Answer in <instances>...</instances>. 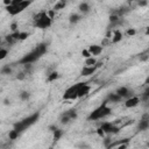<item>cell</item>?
<instances>
[{"mask_svg": "<svg viewBox=\"0 0 149 149\" xmlns=\"http://www.w3.org/2000/svg\"><path fill=\"white\" fill-rule=\"evenodd\" d=\"M48 50V45L47 43L42 42V43H38L31 51H29L28 54H26L20 61L19 63L22 64V65H26V64H33L34 62H36L37 59H40Z\"/></svg>", "mask_w": 149, "mask_h": 149, "instance_id": "cell-1", "label": "cell"}, {"mask_svg": "<svg viewBox=\"0 0 149 149\" xmlns=\"http://www.w3.org/2000/svg\"><path fill=\"white\" fill-rule=\"evenodd\" d=\"M126 34H127L128 36H134V35L136 34V30H135L134 28H129V29H127Z\"/></svg>", "mask_w": 149, "mask_h": 149, "instance_id": "cell-29", "label": "cell"}, {"mask_svg": "<svg viewBox=\"0 0 149 149\" xmlns=\"http://www.w3.org/2000/svg\"><path fill=\"white\" fill-rule=\"evenodd\" d=\"M3 5H5V6H9V5H12V0H3Z\"/></svg>", "mask_w": 149, "mask_h": 149, "instance_id": "cell-34", "label": "cell"}, {"mask_svg": "<svg viewBox=\"0 0 149 149\" xmlns=\"http://www.w3.org/2000/svg\"><path fill=\"white\" fill-rule=\"evenodd\" d=\"M148 128H149V114H144L137 123V129L140 132H144Z\"/></svg>", "mask_w": 149, "mask_h": 149, "instance_id": "cell-9", "label": "cell"}, {"mask_svg": "<svg viewBox=\"0 0 149 149\" xmlns=\"http://www.w3.org/2000/svg\"><path fill=\"white\" fill-rule=\"evenodd\" d=\"M54 1H59V0H54Z\"/></svg>", "mask_w": 149, "mask_h": 149, "instance_id": "cell-37", "label": "cell"}, {"mask_svg": "<svg viewBox=\"0 0 149 149\" xmlns=\"http://www.w3.org/2000/svg\"><path fill=\"white\" fill-rule=\"evenodd\" d=\"M97 63H98V61H97V58H95L94 56H91V57H88V58H85V65H87V66L95 65Z\"/></svg>", "mask_w": 149, "mask_h": 149, "instance_id": "cell-22", "label": "cell"}, {"mask_svg": "<svg viewBox=\"0 0 149 149\" xmlns=\"http://www.w3.org/2000/svg\"><path fill=\"white\" fill-rule=\"evenodd\" d=\"M10 30H12V31H16V30H17V24H16L15 22L10 24Z\"/></svg>", "mask_w": 149, "mask_h": 149, "instance_id": "cell-33", "label": "cell"}, {"mask_svg": "<svg viewBox=\"0 0 149 149\" xmlns=\"http://www.w3.org/2000/svg\"><path fill=\"white\" fill-rule=\"evenodd\" d=\"M140 101H141V99H140L137 95H132V97H129V98L126 99L125 106H126L127 108H133V107H136V106L140 104Z\"/></svg>", "mask_w": 149, "mask_h": 149, "instance_id": "cell-10", "label": "cell"}, {"mask_svg": "<svg viewBox=\"0 0 149 149\" xmlns=\"http://www.w3.org/2000/svg\"><path fill=\"white\" fill-rule=\"evenodd\" d=\"M77 119V111L76 109H69V111H65L64 113L61 114V118H59V121L62 123H70L71 121L76 120Z\"/></svg>", "mask_w": 149, "mask_h": 149, "instance_id": "cell-7", "label": "cell"}, {"mask_svg": "<svg viewBox=\"0 0 149 149\" xmlns=\"http://www.w3.org/2000/svg\"><path fill=\"white\" fill-rule=\"evenodd\" d=\"M100 66V64L99 63H97L95 65H92V66H87V65H85L83 69H81V71H80V74L81 76H91V74H93L95 71H97V69Z\"/></svg>", "mask_w": 149, "mask_h": 149, "instance_id": "cell-11", "label": "cell"}, {"mask_svg": "<svg viewBox=\"0 0 149 149\" xmlns=\"http://www.w3.org/2000/svg\"><path fill=\"white\" fill-rule=\"evenodd\" d=\"M5 40H6V42H7V43H8L9 45H10V44H14V43L16 42V40H15V37L13 36V34H9V35H7Z\"/></svg>", "mask_w": 149, "mask_h": 149, "instance_id": "cell-24", "label": "cell"}, {"mask_svg": "<svg viewBox=\"0 0 149 149\" xmlns=\"http://www.w3.org/2000/svg\"><path fill=\"white\" fill-rule=\"evenodd\" d=\"M83 83H77L71 85L70 87H68L63 94V100H76L78 99V92H79V87Z\"/></svg>", "mask_w": 149, "mask_h": 149, "instance_id": "cell-6", "label": "cell"}, {"mask_svg": "<svg viewBox=\"0 0 149 149\" xmlns=\"http://www.w3.org/2000/svg\"><path fill=\"white\" fill-rule=\"evenodd\" d=\"M142 98L143 99H147V98H149V86L143 91V93H142Z\"/></svg>", "mask_w": 149, "mask_h": 149, "instance_id": "cell-31", "label": "cell"}, {"mask_svg": "<svg viewBox=\"0 0 149 149\" xmlns=\"http://www.w3.org/2000/svg\"><path fill=\"white\" fill-rule=\"evenodd\" d=\"M81 56H83L84 58H88V57H91L92 55H91V52H90L88 49H83V50H81Z\"/></svg>", "mask_w": 149, "mask_h": 149, "instance_id": "cell-28", "label": "cell"}, {"mask_svg": "<svg viewBox=\"0 0 149 149\" xmlns=\"http://www.w3.org/2000/svg\"><path fill=\"white\" fill-rule=\"evenodd\" d=\"M100 128L105 132V134H118L119 130H120V128L116 127L114 123H112V122H107V121L102 122V123L100 125Z\"/></svg>", "mask_w": 149, "mask_h": 149, "instance_id": "cell-8", "label": "cell"}, {"mask_svg": "<svg viewBox=\"0 0 149 149\" xmlns=\"http://www.w3.org/2000/svg\"><path fill=\"white\" fill-rule=\"evenodd\" d=\"M144 35H147V36H149V26L146 28V30H144Z\"/></svg>", "mask_w": 149, "mask_h": 149, "instance_id": "cell-35", "label": "cell"}, {"mask_svg": "<svg viewBox=\"0 0 149 149\" xmlns=\"http://www.w3.org/2000/svg\"><path fill=\"white\" fill-rule=\"evenodd\" d=\"M80 19H81V16H80L79 14H77V13H73V14H71V15H70V17H69V21H70V23H71V24H74V23L79 22V21H80Z\"/></svg>", "mask_w": 149, "mask_h": 149, "instance_id": "cell-19", "label": "cell"}, {"mask_svg": "<svg viewBox=\"0 0 149 149\" xmlns=\"http://www.w3.org/2000/svg\"><path fill=\"white\" fill-rule=\"evenodd\" d=\"M50 129H52L51 132H52V139L55 140V141H58L61 137H62V135H63V130L62 129H58V128H56V127H50Z\"/></svg>", "mask_w": 149, "mask_h": 149, "instance_id": "cell-17", "label": "cell"}, {"mask_svg": "<svg viewBox=\"0 0 149 149\" xmlns=\"http://www.w3.org/2000/svg\"><path fill=\"white\" fill-rule=\"evenodd\" d=\"M58 78H59V74H58V72H57V71H54V72H51L50 74H48L47 81H48V83H51V81H55V80H57Z\"/></svg>", "mask_w": 149, "mask_h": 149, "instance_id": "cell-21", "label": "cell"}, {"mask_svg": "<svg viewBox=\"0 0 149 149\" xmlns=\"http://www.w3.org/2000/svg\"><path fill=\"white\" fill-rule=\"evenodd\" d=\"M112 113V108L108 106V101L106 100L105 102H102L100 106H98L97 108H94L87 116L88 121H98L101 120L106 116H108Z\"/></svg>", "mask_w": 149, "mask_h": 149, "instance_id": "cell-2", "label": "cell"}, {"mask_svg": "<svg viewBox=\"0 0 149 149\" xmlns=\"http://www.w3.org/2000/svg\"><path fill=\"white\" fill-rule=\"evenodd\" d=\"M91 91V86L87 85L86 83H83L79 87V92H78V98H83V97H86Z\"/></svg>", "mask_w": 149, "mask_h": 149, "instance_id": "cell-14", "label": "cell"}, {"mask_svg": "<svg viewBox=\"0 0 149 149\" xmlns=\"http://www.w3.org/2000/svg\"><path fill=\"white\" fill-rule=\"evenodd\" d=\"M24 0H12V3H19V2H22Z\"/></svg>", "mask_w": 149, "mask_h": 149, "instance_id": "cell-36", "label": "cell"}, {"mask_svg": "<svg viewBox=\"0 0 149 149\" xmlns=\"http://www.w3.org/2000/svg\"><path fill=\"white\" fill-rule=\"evenodd\" d=\"M148 5V0H137V6L140 7H146Z\"/></svg>", "mask_w": 149, "mask_h": 149, "instance_id": "cell-30", "label": "cell"}, {"mask_svg": "<svg viewBox=\"0 0 149 149\" xmlns=\"http://www.w3.org/2000/svg\"><path fill=\"white\" fill-rule=\"evenodd\" d=\"M78 9H79V12H80V13H83V14H87V13L90 12V9H91V6H90V3H88V2L83 1V2H80V3H79Z\"/></svg>", "mask_w": 149, "mask_h": 149, "instance_id": "cell-16", "label": "cell"}, {"mask_svg": "<svg viewBox=\"0 0 149 149\" xmlns=\"http://www.w3.org/2000/svg\"><path fill=\"white\" fill-rule=\"evenodd\" d=\"M20 134L21 133H19L16 129H12V130H9V134H8V137H9V140H16L19 136H20Z\"/></svg>", "mask_w": 149, "mask_h": 149, "instance_id": "cell-23", "label": "cell"}, {"mask_svg": "<svg viewBox=\"0 0 149 149\" xmlns=\"http://www.w3.org/2000/svg\"><path fill=\"white\" fill-rule=\"evenodd\" d=\"M52 23V19L48 15V12H38L35 16H34V27L40 28V29H47L51 26Z\"/></svg>", "mask_w": 149, "mask_h": 149, "instance_id": "cell-4", "label": "cell"}, {"mask_svg": "<svg viewBox=\"0 0 149 149\" xmlns=\"http://www.w3.org/2000/svg\"><path fill=\"white\" fill-rule=\"evenodd\" d=\"M29 97H30V94H29V92H27V91H22V92L20 93V98H21V100H23V101L28 100Z\"/></svg>", "mask_w": 149, "mask_h": 149, "instance_id": "cell-25", "label": "cell"}, {"mask_svg": "<svg viewBox=\"0 0 149 149\" xmlns=\"http://www.w3.org/2000/svg\"><path fill=\"white\" fill-rule=\"evenodd\" d=\"M122 37H123V34L121 33V30H119V29H115L114 31H113V34H112V37H111V42L112 43H119L121 40H122Z\"/></svg>", "mask_w": 149, "mask_h": 149, "instance_id": "cell-15", "label": "cell"}, {"mask_svg": "<svg viewBox=\"0 0 149 149\" xmlns=\"http://www.w3.org/2000/svg\"><path fill=\"white\" fill-rule=\"evenodd\" d=\"M97 134H98V135H99L100 137H104V136L106 135V134H105V132H104V130H102V129H101L100 127H99V128L97 129Z\"/></svg>", "mask_w": 149, "mask_h": 149, "instance_id": "cell-32", "label": "cell"}, {"mask_svg": "<svg viewBox=\"0 0 149 149\" xmlns=\"http://www.w3.org/2000/svg\"><path fill=\"white\" fill-rule=\"evenodd\" d=\"M121 100H122V98H121L116 92L109 93L108 97H107V101H108V102H120Z\"/></svg>", "mask_w": 149, "mask_h": 149, "instance_id": "cell-18", "label": "cell"}, {"mask_svg": "<svg viewBox=\"0 0 149 149\" xmlns=\"http://www.w3.org/2000/svg\"><path fill=\"white\" fill-rule=\"evenodd\" d=\"M87 49L90 50L91 55L95 57V56H99V55L102 52V49H104V47H102L101 44H91V45H90Z\"/></svg>", "mask_w": 149, "mask_h": 149, "instance_id": "cell-13", "label": "cell"}, {"mask_svg": "<svg viewBox=\"0 0 149 149\" xmlns=\"http://www.w3.org/2000/svg\"><path fill=\"white\" fill-rule=\"evenodd\" d=\"M38 119H40V113H38V112H35V113L28 115L27 118H24V119L17 121V122H15L14 126H13V128L16 129L19 133H22V132H24L27 128H29V127H31L33 125H35V123L38 121Z\"/></svg>", "mask_w": 149, "mask_h": 149, "instance_id": "cell-3", "label": "cell"}, {"mask_svg": "<svg viewBox=\"0 0 149 149\" xmlns=\"http://www.w3.org/2000/svg\"><path fill=\"white\" fill-rule=\"evenodd\" d=\"M1 73H2V74H9V73H10V68H9V65L2 66V68H1Z\"/></svg>", "mask_w": 149, "mask_h": 149, "instance_id": "cell-27", "label": "cell"}, {"mask_svg": "<svg viewBox=\"0 0 149 149\" xmlns=\"http://www.w3.org/2000/svg\"><path fill=\"white\" fill-rule=\"evenodd\" d=\"M122 99H127V98H129V97H132L133 95V93H132V90H129L127 86H120L116 91H115Z\"/></svg>", "mask_w": 149, "mask_h": 149, "instance_id": "cell-12", "label": "cell"}, {"mask_svg": "<svg viewBox=\"0 0 149 149\" xmlns=\"http://www.w3.org/2000/svg\"><path fill=\"white\" fill-rule=\"evenodd\" d=\"M7 54H8V50L6 48H1L0 49V59H5Z\"/></svg>", "mask_w": 149, "mask_h": 149, "instance_id": "cell-26", "label": "cell"}, {"mask_svg": "<svg viewBox=\"0 0 149 149\" xmlns=\"http://www.w3.org/2000/svg\"><path fill=\"white\" fill-rule=\"evenodd\" d=\"M31 2H33V0H24L19 3H12L9 6H6V10L9 15H17V14L22 13L26 8H28L31 5Z\"/></svg>", "mask_w": 149, "mask_h": 149, "instance_id": "cell-5", "label": "cell"}, {"mask_svg": "<svg viewBox=\"0 0 149 149\" xmlns=\"http://www.w3.org/2000/svg\"><path fill=\"white\" fill-rule=\"evenodd\" d=\"M65 6H66V0H59V1H56L52 9L54 10H59V9H63Z\"/></svg>", "mask_w": 149, "mask_h": 149, "instance_id": "cell-20", "label": "cell"}]
</instances>
